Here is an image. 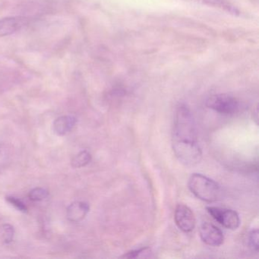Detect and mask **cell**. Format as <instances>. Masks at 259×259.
Here are the masks:
<instances>
[{"mask_svg":"<svg viewBox=\"0 0 259 259\" xmlns=\"http://www.w3.org/2000/svg\"><path fill=\"white\" fill-rule=\"evenodd\" d=\"M172 148L176 157L186 166H195L202 158L195 119L184 104L180 105L176 112Z\"/></svg>","mask_w":259,"mask_h":259,"instance_id":"1","label":"cell"},{"mask_svg":"<svg viewBox=\"0 0 259 259\" xmlns=\"http://www.w3.org/2000/svg\"><path fill=\"white\" fill-rule=\"evenodd\" d=\"M189 188L197 198L207 202L217 201L222 195L220 185L202 174H192L189 178Z\"/></svg>","mask_w":259,"mask_h":259,"instance_id":"2","label":"cell"},{"mask_svg":"<svg viewBox=\"0 0 259 259\" xmlns=\"http://www.w3.org/2000/svg\"><path fill=\"white\" fill-rule=\"evenodd\" d=\"M208 108L224 115H232L240 110L239 100L227 94H218L209 97L206 101Z\"/></svg>","mask_w":259,"mask_h":259,"instance_id":"3","label":"cell"},{"mask_svg":"<svg viewBox=\"0 0 259 259\" xmlns=\"http://www.w3.org/2000/svg\"><path fill=\"white\" fill-rule=\"evenodd\" d=\"M207 211L220 224L230 230H236L240 225L239 214L231 209L207 207Z\"/></svg>","mask_w":259,"mask_h":259,"instance_id":"4","label":"cell"},{"mask_svg":"<svg viewBox=\"0 0 259 259\" xmlns=\"http://www.w3.org/2000/svg\"><path fill=\"white\" fill-rule=\"evenodd\" d=\"M174 219L177 227L185 233H190L195 229L196 224L195 214L192 209L186 204H180L177 206Z\"/></svg>","mask_w":259,"mask_h":259,"instance_id":"5","label":"cell"},{"mask_svg":"<svg viewBox=\"0 0 259 259\" xmlns=\"http://www.w3.org/2000/svg\"><path fill=\"white\" fill-rule=\"evenodd\" d=\"M199 235L201 240L210 246H220L224 243V233L210 223H204L200 226Z\"/></svg>","mask_w":259,"mask_h":259,"instance_id":"6","label":"cell"},{"mask_svg":"<svg viewBox=\"0 0 259 259\" xmlns=\"http://www.w3.org/2000/svg\"><path fill=\"white\" fill-rule=\"evenodd\" d=\"M90 210V206L84 201H75L67 207V218L74 223L82 221Z\"/></svg>","mask_w":259,"mask_h":259,"instance_id":"7","label":"cell"},{"mask_svg":"<svg viewBox=\"0 0 259 259\" xmlns=\"http://www.w3.org/2000/svg\"><path fill=\"white\" fill-rule=\"evenodd\" d=\"M185 1L219 9V10H224L233 16H239L240 14L239 10L231 3L229 2L228 0H185Z\"/></svg>","mask_w":259,"mask_h":259,"instance_id":"8","label":"cell"},{"mask_svg":"<svg viewBox=\"0 0 259 259\" xmlns=\"http://www.w3.org/2000/svg\"><path fill=\"white\" fill-rule=\"evenodd\" d=\"M77 119L75 116H63L57 118L54 123L55 133L59 136H64L75 127Z\"/></svg>","mask_w":259,"mask_h":259,"instance_id":"9","label":"cell"},{"mask_svg":"<svg viewBox=\"0 0 259 259\" xmlns=\"http://www.w3.org/2000/svg\"><path fill=\"white\" fill-rule=\"evenodd\" d=\"M26 23V20L21 18H10L0 21V34H10L20 29Z\"/></svg>","mask_w":259,"mask_h":259,"instance_id":"10","label":"cell"},{"mask_svg":"<svg viewBox=\"0 0 259 259\" xmlns=\"http://www.w3.org/2000/svg\"><path fill=\"white\" fill-rule=\"evenodd\" d=\"M92 160V155L87 151H82L74 157L72 160V166L74 168H81L89 164Z\"/></svg>","mask_w":259,"mask_h":259,"instance_id":"11","label":"cell"},{"mask_svg":"<svg viewBox=\"0 0 259 259\" xmlns=\"http://www.w3.org/2000/svg\"><path fill=\"white\" fill-rule=\"evenodd\" d=\"M28 196L33 201H43L48 196V192L42 188H35L29 192Z\"/></svg>","mask_w":259,"mask_h":259,"instance_id":"12","label":"cell"},{"mask_svg":"<svg viewBox=\"0 0 259 259\" xmlns=\"http://www.w3.org/2000/svg\"><path fill=\"white\" fill-rule=\"evenodd\" d=\"M14 228L10 224L3 226V238L6 243H10L14 238Z\"/></svg>","mask_w":259,"mask_h":259,"instance_id":"13","label":"cell"},{"mask_svg":"<svg viewBox=\"0 0 259 259\" xmlns=\"http://www.w3.org/2000/svg\"><path fill=\"white\" fill-rule=\"evenodd\" d=\"M7 200L12 205L16 207V208L20 210V211L27 212V210H28L25 204H24L21 200L18 199L17 198H15V197H7Z\"/></svg>","mask_w":259,"mask_h":259,"instance_id":"14","label":"cell"},{"mask_svg":"<svg viewBox=\"0 0 259 259\" xmlns=\"http://www.w3.org/2000/svg\"><path fill=\"white\" fill-rule=\"evenodd\" d=\"M150 251L151 250H150L149 248L145 247V248H140V249L133 250V251L124 254L122 257H125V258H136V257H139L141 254H144V253H149Z\"/></svg>","mask_w":259,"mask_h":259,"instance_id":"15","label":"cell"},{"mask_svg":"<svg viewBox=\"0 0 259 259\" xmlns=\"http://www.w3.org/2000/svg\"><path fill=\"white\" fill-rule=\"evenodd\" d=\"M249 245L255 251H258V231L252 230L249 235Z\"/></svg>","mask_w":259,"mask_h":259,"instance_id":"16","label":"cell"}]
</instances>
